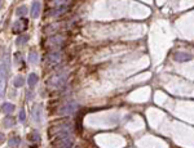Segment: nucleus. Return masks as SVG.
I'll return each instance as SVG.
<instances>
[{"instance_id":"ddd939ff","label":"nucleus","mask_w":194,"mask_h":148,"mask_svg":"<svg viewBox=\"0 0 194 148\" xmlns=\"http://www.w3.org/2000/svg\"><path fill=\"white\" fill-rule=\"evenodd\" d=\"M38 81H39V77H38L36 74H30V75H28L27 84H28V87H30V88H34V87H35V85L38 84Z\"/></svg>"},{"instance_id":"a878e982","label":"nucleus","mask_w":194,"mask_h":148,"mask_svg":"<svg viewBox=\"0 0 194 148\" xmlns=\"http://www.w3.org/2000/svg\"><path fill=\"white\" fill-rule=\"evenodd\" d=\"M3 7V0H0V8Z\"/></svg>"},{"instance_id":"f03ea898","label":"nucleus","mask_w":194,"mask_h":148,"mask_svg":"<svg viewBox=\"0 0 194 148\" xmlns=\"http://www.w3.org/2000/svg\"><path fill=\"white\" fill-rule=\"evenodd\" d=\"M71 124L70 122H62L60 124V125H53L51 126L49 129V135H51V139L53 137H56V135H60V134H71Z\"/></svg>"},{"instance_id":"7ed1b4c3","label":"nucleus","mask_w":194,"mask_h":148,"mask_svg":"<svg viewBox=\"0 0 194 148\" xmlns=\"http://www.w3.org/2000/svg\"><path fill=\"white\" fill-rule=\"evenodd\" d=\"M67 80V74H58L55 75L47 81V85L51 89H57V88H61L62 85L66 83Z\"/></svg>"},{"instance_id":"20e7f679","label":"nucleus","mask_w":194,"mask_h":148,"mask_svg":"<svg viewBox=\"0 0 194 148\" xmlns=\"http://www.w3.org/2000/svg\"><path fill=\"white\" fill-rule=\"evenodd\" d=\"M65 41V36L62 35H53L51 37H48L45 40V46L47 48H56L58 45H61Z\"/></svg>"},{"instance_id":"412c9836","label":"nucleus","mask_w":194,"mask_h":148,"mask_svg":"<svg viewBox=\"0 0 194 148\" xmlns=\"http://www.w3.org/2000/svg\"><path fill=\"white\" fill-rule=\"evenodd\" d=\"M28 12V9H27V7H25V5H22V7H18L17 9H16V14L19 17V16H25V14Z\"/></svg>"},{"instance_id":"f8f14e48","label":"nucleus","mask_w":194,"mask_h":148,"mask_svg":"<svg viewBox=\"0 0 194 148\" xmlns=\"http://www.w3.org/2000/svg\"><path fill=\"white\" fill-rule=\"evenodd\" d=\"M39 13H40V3L35 0L31 7V17L32 18H38L39 17Z\"/></svg>"},{"instance_id":"dca6fc26","label":"nucleus","mask_w":194,"mask_h":148,"mask_svg":"<svg viewBox=\"0 0 194 148\" xmlns=\"http://www.w3.org/2000/svg\"><path fill=\"white\" fill-rule=\"evenodd\" d=\"M14 124H16V120L13 118V116H7L3 121V125L5 128H12V126H14Z\"/></svg>"},{"instance_id":"4468645a","label":"nucleus","mask_w":194,"mask_h":148,"mask_svg":"<svg viewBox=\"0 0 194 148\" xmlns=\"http://www.w3.org/2000/svg\"><path fill=\"white\" fill-rule=\"evenodd\" d=\"M28 39H30V36H28L27 34H21V35L17 37L16 44H17V45H23V44H26V43L28 41Z\"/></svg>"},{"instance_id":"aec40b11","label":"nucleus","mask_w":194,"mask_h":148,"mask_svg":"<svg viewBox=\"0 0 194 148\" xmlns=\"http://www.w3.org/2000/svg\"><path fill=\"white\" fill-rule=\"evenodd\" d=\"M28 139L31 142H40V135H39L38 131H31L30 134H28Z\"/></svg>"},{"instance_id":"6ab92c4d","label":"nucleus","mask_w":194,"mask_h":148,"mask_svg":"<svg viewBox=\"0 0 194 148\" xmlns=\"http://www.w3.org/2000/svg\"><path fill=\"white\" fill-rule=\"evenodd\" d=\"M70 0H49V3L52 5H56V7H62V5H67Z\"/></svg>"},{"instance_id":"4be33fe9","label":"nucleus","mask_w":194,"mask_h":148,"mask_svg":"<svg viewBox=\"0 0 194 148\" xmlns=\"http://www.w3.org/2000/svg\"><path fill=\"white\" fill-rule=\"evenodd\" d=\"M28 62H30L31 65L38 63V54L35 53V52H32V53L28 54Z\"/></svg>"},{"instance_id":"f3484780","label":"nucleus","mask_w":194,"mask_h":148,"mask_svg":"<svg viewBox=\"0 0 194 148\" xmlns=\"http://www.w3.org/2000/svg\"><path fill=\"white\" fill-rule=\"evenodd\" d=\"M13 85L16 88H22L23 85H25V79H23V76L22 75L17 76V77L14 79V81H13Z\"/></svg>"},{"instance_id":"9d476101","label":"nucleus","mask_w":194,"mask_h":148,"mask_svg":"<svg viewBox=\"0 0 194 148\" xmlns=\"http://www.w3.org/2000/svg\"><path fill=\"white\" fill-rule=\"evenodd\" d=\"M62 28V23L57 22V23H51V25H48L47 27H44V32L45 34H56L58 30H61Z\"/></svg>"},{"instance_id":"0eeeda50","label":"nucleus","mask_w":194,"mask_h":148,"mask_svg":"<svg viewBox=\"0 0 194 148\" xmlns=\"http://www.w3.org/2000/svg\"><path fill=\"white\" fill-rule=\"evenodd\" d=\"M47 63L48 65H57V63H60L61 59H62V53L61 52H52V53L49 54H47Z\"/></svg>"},{"instance_id":"393cba45","label":"nucleus","mask_w":194,"mask_h":148,"mask_svg":"<svg viewBox=\"0 0 194 148\" xmlns=\"http://www.w3.org/2000/svg\"><path fill=\"white\" fill-rule=\"evenodd\" d=\"M4 140H5V137H4L3 133H0V143H3Z\"/></svg>"},{"instance_id":"423d86ee","label":"nucleus","mask_w":194,"mask_h":148,"mask_svg":"<svg viewBox=\"0 0 194 148\" xmlns=\"http://www.w3.org/2000/svg\"><path fill=\"white\" fill-rule=\"evenodd\" d=\"M78 109V104L74 103V102H70L65 104V106H62L60 108V115H64V116H69V115H72L75 111Z\"/></svg>"},{"instance_id":"39448f33","label":"nucleus","mask_w":194,"mask_h":148,"mask_svg":"<svg viewBox=\"0 0 194 148\" xmlns=\"http://www.w3.org/2000/svg\"><path fill=\"white\" fill-rule=\"evenodd\" d=\"M27 28V20L25 18H22V20H18L13 23L12 26V32L13 34H21Z\"/></svg>"},{"instance_id":"6e6552de","label":"nucleus","mask_w":194,"mask_h":148,"mask_svg":"<svg viewBox=\"0 0 194 148\" xmlns=\"http://www.w3.org/2000/svg\"><path fill=\"white\" fill-rule=\"evenodd\" d=\"M67 11H69V7L67 5H62V7H56L51 9L49 12H48V16L51 17H57V16H61V14H65Z\"/></svg>"},{"instance_id":"9b49d317","label":"nucleus","mask_w":194,"mask_h":148,"mask_svg":"<svg viewBox=\"0 0 194 148\" xmlns=\"http://www.w3.org/2000/svg\"><path fill=\"white\" fill-rule=\"evenodd\" d=\"M173 58L176 59L177 62H186V61H190L192 59V54L184 53V52H177V53H175Z\"/></svg>"},{"instance_id":"a211bd4d","label":"nucleus","mask_w":194,"mask_h":148,"mask_svg":"<svg viewBox=\"0 0 194 148\" xmlns=\"http://www.w3.org/2000/svg\"><path fill=\"white\" fill-rule=\"evenodd\" d=\"M19 143H21V138L19 137H12L11 139H9L8 144H9V147H18Z\"/></svg>"},{"instance_id":"f257e3e1","label":"nucleus","mask_w":194,"mask_h":148,"mask_svg":"<svg viewBox=\"0 0 194 148\" xmlns=\"http://www.w3.org/2000/svg\"><path fill=\"white\" fill-rule=\"evenodd\" d=\"M9 70H11V58L9 54H4L3 59L0 61V97H4L5 94Z\"/></svg>"},{"instance_id":"b1692460","label":"nucleus","mask_w":194,"mask_h":148,"mask_svg":"<svg viewBox=\"0 0 194 148\" xmlns=\"http://www.w3.org/2000/svg\"><path fill=\"white\" fill-rule=\"evenodd\" d=\"M14 57H16V61L18 62V63H19V62H21V65L23 63V58H22V55L19 54V53H16V54H14Z\"/></svg>"},{"instance_id":"1a4fd4ad","label":"nucleus","mask_w":194,"mask_h":148,"mask_svg":"<svg viewBox=\"0 0 194 148\" xmlns=\"http://www.w3.org/2000/svg\"><path fill=\"white\" fill-rule=\"evenodd\" d=\"M31 115H32V120L35 122H40L42 120V107L40 104H35L31 109Z\"/></svg>"},{"instance_id":"2eb2a0df","label":"nucleus","mask_w":194,"mask_h":148,"mask_svg":"<svg viewBox=\"0 0 194 148\" xmlns=\"http://www.w3.org/2000/svg\"><path fill=\"white\" fill-rule=\"evenodd\" d=\"M2 111L3 112H5V113H12L13 111H14V104L13 103H9V102H7V103H4L3 106H2Z\"/></svg>"},{"instance_id":"5701e85b","label":"nucleus","mask_w":194,"mask_h":148,"mask_svg":"<svg viewBox=\"0 0 194 148\" xmlns=\"http://www.w3.org/2000/svg\"><path fill=\"white\" fill-rule=\"evenodd\" d=\"M19 121L21 122H25L26 120V113H25V108H21V111H19Z\"/></svg>"}]
</instances>
